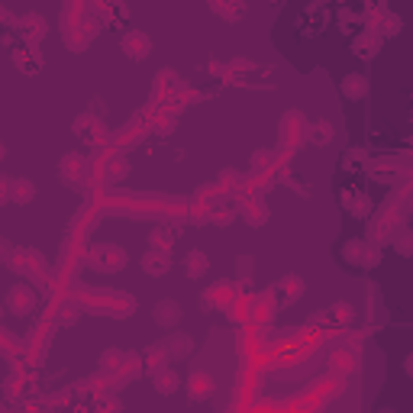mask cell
I'll list each match as a JSON object with an SVG mask.
<instances>
[{"mask_svg":"<svg viewBox=\"0 0 413 413\" xmlns=\"http://www.w3.org/2000/svg\"><path fill=\"white\" fill-rule=\"evenodd\" d=\"M55 317H59V323H71V320H78V317H81V307L71 304V300H65V304L59 307V313H55Z\"/></svg>","mask_w":413,"mask_h":413,"instance_id":"obj_31","label":"cell"},{"mask_svg":"<svg viewBox=\"0 0 413 413\" xmlns=\"http://www.w3.org/2000/svg\"><path fill=\"white\" fill-rule=\"evenodd\" d=\"M375 413H397V410H394V407H378Z\"/></svg>","mask_w":413,"mask_h":413,"instance_id":"obj_40","label":"cell"},{"mask_svg":"<svg viewBox=\"0 0 413 413\" xmlns=\"http://www.w3.org/2000/svg\"><path fill=\"white\" fill-rule=\"evenodd\" d=\"M339 91H342V97H346V101H365V97H368V78L358 75V71H352V75L342 78Z\"/></svg>","mask_w":413,"mask_h":413,"instance_id":"obj_14","label":"cell"},{"mask_svg":"<svg viewBox=\"0 0 413 413\" xmlns=\"http://www.w3.org/2000/svg\"><path fill=\"white\" fill-rule=\"evenodd\" d=\"M339 255H342V261H346V265H352V268H362V271L375 268V265L381 261V249L375 242H368V239H362V236L346 239V242H342V249H339Z\"/></svg>","mask_w":413,"mask_h":413,"instance_id":"obj_1","label":"cell"},{"mask_svg":"<svg viewBox=\"0 0 413 413\" xmlns=\"http://www.w3.org/2000/svg\"><path fill=\"white\" fill-rule=\"evenodd\" d=\"M165 349H168L171 362H184L187 355L194 352V339L187 336V333H171V336L165 339Z\"/></svg>","mask_w":413,"mask_h":413,"instance_id":"obj_15","label":"cell"},{"mask_svg":"<svg viewBox=\"0 0 413 413\" xmlns=\"http://www.w3.org/2000/svg\"><path fill=\"white\" fill-rule=\"evenodd\" d=\"M7 310L17 313V317H26V313L36 310V291L29 284H13L7 291Z\"/></svg>","mask_w":413,"mask_h":413,"instance_id":"obj_3","label":"cell"},{"mask_svg":"<svg viewBox=\"0 0 413 413\" xmlns=\"http://www.w3.org/2000/svg\"><path fill=\"white\" fill-rule=\"evenodd\" d=\"M152 384L159 394H175V391L181 388V375H177L175 368H161L152 375Z\"/></svg>","mask_w":413,"mask_h":413,"instance_id":"obj_17","label":"cell"},{"mask_svg":"<svg viewBox=\"0 0 413 413\" xmlns=\"http://www.w3.org/2000/svg\"><path fill=\"white\" fill-rule=\"evenodd\" d=\"M252 268H255V259L252 255H239V261H236V275L242 278V284L249 281V275H252Z\"/></svg>","mask_w":413,"mask_h":413,"instance_id":"obj_33","label":"cell"},{"mask_svg":"<svg viewBox=\"0 0 413 413\" xmlns=\"http://www.w3.org/2000/svg\"><path fill=\"white\" fill-rule=\"evenodd\" d=\"M233 68H239V71H252V61H249V59H233V61H229V75H233Z\"/></svg>","mask_w":413,"mask_h":413,"instance_id":"obj_37","label":"cell"},{"mask_svg":"<svg viewBox=\"0 0 413 413\" xmlns=\"http://www.w3.org/2000/svg\"><path fill=\"white\" fill-rule=\"evenodd\" d=\"M333 136H336V129L329 126V119H317V123L307 126V139H310L313 145H329L333 143Z\"/></svg>","mask_w":413,"mask_h":413,"instance_id":"obj_19","label":"cell"},{"mask_svg":"<svg viewBox=\"0 0 413 413\" xmlns=\"http://www.w3.org/2000/svg\"><path fill=\"white\" fill-rule=\"evenodd\" d=\"M342 203H346L349 217H355V219H368L375 213V201L368 194H342Z\"/></svg>","mask_w":413,"mask_h":413,"instance_id":"obj_16","label":"cell"},{"mask_svg":"<svg viewBox=\"0 0 413 413\" xmlns=\"http://www.w3.org/2000/svg\"><path fill=\"white\" fill-rule=\"evenodd\" d=\"M181 304L177 300H171V297H165V300H159L155 304V310H152V320H155V326L159 329H175L177 323H181Z\"/></svg>","mask_w":413,"mask_h":413,"instance_id":"obj_6","label":"cell"},{"mask_svg":"<svg viewBox=\"0 0 413 413\" xmlns=\"http://www.w3.org/2000/svg\"><path fill=\"white\" fill-rule=\"evenodd\" d=\"M210 71H213V75L223 78V75H226V65H223V61H210Z\"/></svg>","mask_w":413,"mask_h":413,"instance_id":"obj_38","label":"cell"},{"mask_svg":"<svg viewBox=\"0 0 413 413\" xmlns=\"http://www.w3.org/2000/svg\"><path fill=\"white\" fill-rule=\"evenodd\" d=\"M213 7V13H219V17H226V20H239L245 13V7L242 3H236V7H223V3H210Z\"/></svg>","mask_w":413,"mask_h":413,"instance_id":"obj_34","label":"cell"},{"mask_svg":"<svg viewBox=\"0 0 413 413\" xmlns=\"http://www.w3.org/2000/svg\"><path fill=\"white\" fill-rule=\"evenodd\" d=\"M23 52H26V49H23ZM23 52H13V61H17L20 71H39L43 59H39V55H23Z\"/></svg>","mask_w":413,"mask_h":413,"instance_id":"obj_27","label":"cell"},{"mask_svg":"<svg viewBox=\"0 0 413 413\" xmlns=\"http://www.w3.org/2000/svg\"><path fill=\"white\" fill-rule=\"evenodd\" d=\"M87 126H97V119H94V113H81V117L71 123V133H78V136H87L91 129Z\"/></svg>","mask_w":413,"mask_h":413,"instance_id":"obj_32","label":"cell"},{"mask_svg":"<svg viewBox=\"0 0 413 413\" xmlns=\"http://www.w3.org/2000/svg\"><path fill=\"white\" fill-rule=\"evenodd\" d=\"M87 261H91L94 271L117 275V271L126 268V252H123V245H117V242H103V245H94Z\"/></svg>","mask_w":413,"mask_h":413,"instance_id":"obj_2","label":"cell"},{"mask_svg":"<svg viewBox=\"0 0 413 413\" xmlns=\"http://www.w3.org/2000/svg\"><path fill=\"white\" fill-rule=\"evenodd\" d=\"M275 161V152H268V149H261V152L252 155V175H259V171H265Z\"/></svg>","mask_w":413,"mask_h":413,"instance_id":"obj_30","label":"cell"},{"mask_svg":"<svg viewBox=\"0 0 413 413\" xmlns=\"http://www.w3.org/2000/svg\"><path fill=\"white\" fill-rule=\"evenodd\" d=\"M123 175H129V161L123 155H110V181H117Z\"/></svg>","mask_w":413,"mask_h":413,"instance_id":"obj_29","label":"cell"},{"mask_svg":"<svg viewBox=\"0 0 413 413\" xmlns=\"http://www.w3.org/2000/svg\"><path fill=\"white\" fill-rule=\"evenodd\" d=\"M404 368H407V375H410V378H413V352H410V355H407V362H404Z\"/></svg>","mask_w":413,"mask_h":413,"instance_id":"obj_39","label":"cell"},{"mask_svg":"<svg viewBox=\"0 0 413 413\" xmlns=\"http://www.w3.org/2000/svg\"><path fill=\"white\" fill-rule=\"evenodd\" d=\"M394 249L400 255H413V229H400L394 236Z\"/></svg>","mask_w":413,"mask_h":413,"instance_id":"obj_28","label":"cell"},{"mask_svg":"<svg viewBox=\"0 0 413 413\" xmlns=\"http://www.w3.org/2000/svg\"><path fill=\"white\" fill-rule=\"evenodd\" d=\"M36 197L33 181H20V177H3V201L13 203H29Z\"/></svg>","mask_w":413,"mask_h":413,"instance_id":"obj_7","label":"cell"},{"mask_svg":"<svg viewBox=\"0 0 413 413\" xmlns=\"http://www.w3.org/2000/svg\"><path fill=\"white\" fill-rule=\"evenodd\" d=\"M123 362H126V352H123V349H107V352L101 355V368L107 371V375L119 371L123 368Z\"/></svg>","mask_w":413,"mask_h":413,"instance_id":"obj_25","label":"cell"},{"mask_svg":"<svg viewBox=\"0 0 413 413\" xmlns=\"http://www.w3.org/2000/svg\"><path fill=\"white\" fill-rule=\"evenodd\" d=\"M381 43H384V39H381L375 29H362V33L352 39V52L358 55V59H375V55L381 52Z\"/></svg>","mask_w":413,"mask_h":413,"instance_id":"obj_8","label":"cell"},{"mask_svg":"<svg viewBox=\"0 0 413 413\" xmlns=\"http://www.w3.org/2000/svg\"><path fill=\"white\" fill-rule=\"evenodd\" d=\"M175 126H177V117H175V113H161V117H159V123H155V129H159L161 136L175 133Z\"/></svg>","mask_w":413,"mask_h":413,"instance_id":"obj_35","label":"cell"},{"mask_svg":"<svg viewBox=\"0 0 413 413\" xmlns=\"http://www.w3.org/2000/svg\"><path fill=\"white\" fill-rule=\"evenodd\" d=\"M236 217H239V210H233L229 203H213V207H207V223H213V226H229Z\"/></svg>","mask_w":413,"mask_h":413,"instance_id":"obj_21","label":"cell"},{"mask_svg":"<svg viewBox=\"0 0 413 413\" xmlns=\"http://www.w3.org/2000/svg\"><path fill=\"white\" fill-rule=\"evenodd\" d=\"M329 320L333 323H352L355 320V310H352V304H346V300H339V304H333L329 307Z\"/></svg>","mask_w":413,"mask_h":413,"instance_id":"obj_26","label":"cell"},{"mask_svg":"<svg viewBox=\"0 0 413 413\" xmlns=\"http://www.w3.org/2000/svg\"><path fill=\"white\" fill-rule=\"evenodd\" d=\"M400 203H404V207H400V213H404V217H413V194H410V191H407V194H400Z\"/></svg>","mask_w":413,"mask_h":413,"instance_id":"obj_36","label":"cell"},{"mask_svg":"<svg viewBox=\"0 0 413 413\" xmlns=\"http://www.w3.org/2000/svg\"><path fill=\"white\" fill-rule=\"evenodd\" d=\"M219 187L223 191H229V194H236L239 201H245V194H249V177L242 175V171H229V168H223L219 171Z\"/></svg>","mask_w":413,"mask_h":413,"instance_id":"obj_12","label":"cell"},{"mask_svg":"<svg viewBox=\"0 0 413 413\" xmlns=\"http://www.w3.org/2000/svg\"><path fill=\"white\" fill-rule=\"evenodd\" d=\"M149 249L171 255V249H175V233H168V229H152V233H149Z\"/></svg>","mask_w":413,"mask_h":413,"instance_id":"obj_23","label":"cell"},{"mask_svg":"<svg viewBox=\"0 0 413 413\" xmlns=\"http://www.w3.org/2000/svg\"><path fill=\"white\" fill-rule=\"evenodd\" d=\"M143 362H145V371L149 375H155V371H161V368H171V355H168V349H165V342H152V346H145L143 349Z\"/></svg>","mask_w":413,"mask_h":413,"instance_id":"obj_10","label":"cell"},{"mask_svg":"<svg viewBox=\"0 0 413 413\" xmlns=\"http://www.w3.org/2000/svg\"><path fill=\"white\" fill-rule=\"evenodd\" d=\"M143 352H126V362H123V368H119V378H129L136 381L139 375H143Z\"/></svg>","mask_w":413,"mask_h":413,"instance_id":"obj_24","label":"cell"},{"mask_svg":"<svg viewBox=\"0 0 413 413\" xmlns=\"http://www.w3.org/2000/svg\"><path fill=\"white\" fill-rule=\"evenodd\" d=\"M20 23H23L26 43H39V39L45 36V20L39 17V13H26V17L20 20Z\"/></svg>","mask_w":413,"mask_h":413,"instance_id":"obj_20","label":"cell"},{"mask_svg":"<svg viewBox=\"0 0 413 413\" xmlns=\"http://www.w3.org/2000/svg\"><path fill=\"white\" fill-rule=\"evenodd\" d=\"M59 171H61V177H65L68 184L78 187V184H81V177L87 175V161L81 159L78 152H68L65 159H61V168Z\"/></svg>","mask_w":413,"mask_h":413,"instance_id":"obj_9","label":"cell"},{"mask_svg":"<svg viewBox=\"0 0 413 413\" xmlns=\"http://www.w3.org/2000/svg\"><path fill=\"white\" fill-rule=\"evenodd\" d=\"M143 271L145 275H152V278H161V275H168L171 271V255L168 252H155V249H149V252L143 255Z\"/></svg>","mask_w":413,"mask_h":413,"instance_id":"obj_13","label":"cell"},{"mask_svg":"<svg viewBox=\"0 0 413 413\" xmlns=\"http://www.w3.org/2000/svg\"><path fill=\"white\" fill-rule=\"evenodd\" d=\"M119 49H123V55H126V59L143 61V59H149V52H152V39H149L143 29H129V33L123 36Z\"/></svg>","mask_w":413,"mask_h":413,"instance_id":"obj_4","label":"cell"},{"mask_svg":"<svg viewBox=\"0 0 413 413\" xmlns=\"http://www.w3.org/2000/svg\"><path fill=\"white\" fill-rule=\"evenodd\" d=\"M207 268H210V259H207L203 252H197V249H194V252L184 255V275H187V278H203Z\"/></svg>","mask_w":413,"mask_h":413,"instance_id":"obj_18","label":"cell"},{"mask_svg":"<svg viewBox=\"0 0 413 413\" xmlns=\"http://www.w3.org/2000/svg\"><path fill=\"white\" fill-rule=\"evenodd\" d=\"M275 291L284 297V304H294L297 297L304 294V284H300V278H297V275H287V278L278 281V287H275Z\"/></svg>","mask_w":413,"mask_h":413,"instance_id":"obj_22","label":"cell"},{"mask_svg":"<svg viewBox=\"0 0 413 413\" xmlns=\"http://www.w3.org/2000/svg\"><path fill=\"white\" fill-rule=\"evenodd\" d=\"M213 388H217V381H213V375H207V371H194V375L187 378V397H191V400H207V397L213 394Z\"/></svg>","mask_w":413,"mask_h":413,"instance_id":"obj_11","label":"cell"},{"mask_svg":"<svg viewBox=\"0 0 413 413\" xmlns=\"http://www.w3.org/2000/svg\"><path fill=\"white\" fill-rule=\"evenodd\" d=\"M239 217H242L249 226H265V223H268V217H271V210H268V203H265V197L252 194V197H245V201H242V207H239Z\"/></svg>","mask_w":413,"mask_h":413,"instance_id":"obj_5","label":"cell"}]
</instances>
